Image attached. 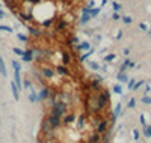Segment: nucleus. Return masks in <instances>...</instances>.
<instances>
[{
    "label": "nucleus",
    "instance_id": "obj_1",
    "mask_svg": "<svg viewBox=\"0 0 151 143\" xmlns=\"http://www.w3.org/2000/svg\"><path fill=\"white\" fill-rule=\"evenodd\" d=\"M11 87H12V94H14V98L18 99V86L15 84V82L11 83Z\"/></svg>",
    "mask_w": 151,
    "mask_h": 143
},
{
    "label": "nucleus",
    "instance_id": "obj_2",
    "mask_svg": "<svg viewBox=\"0 0 151 143\" xmlns=\"http://www.w3.org/2000/svg\"><path fill=\"white\" fill-rule=\"evenodd\" d=\"M0 74H2V75H6V68H5V62H3L2 56H0Z\"/></svg>",
    "mask_w": 151,
    "mask_h": 143
}]
</instances>
